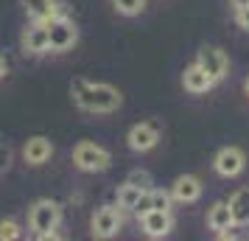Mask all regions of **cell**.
<instances>
[{"label": "cell", "mask_w": 249, "mask_h": 241, "mask_svg": "<svg viewBox=\"0 0 249 241\" xmlns=\"http://www.w3.org/2000/svg\"><path fill=\"white\" fill-rule=\"evenodd\" d=\"M70 93H73L76 107H81L84 112H115L121 107V93L112 84L76 79L70 84Z\"/></svg>", "instance_id": "obj_1"}, {"label": "cell", "mask_w": 249, "mask_h": 241, "mask_svg": "<svg viewBox=\"0 0 249 241\" xmlns=\"http://www.w3.org/2000/svg\"><path fill=\"white\" fill-rule=\"evenodd\" d=\"M59 219H62L59 202H53V199H36L31 205V213H28V224H31V230L36 236H42V233H51V230L59 227Z\"/></svg>", "instance_id": "obj_2"}, {"label": "cell", "mask_w": 249, "mask_h": 241, "mask_svg": "<svg viewBox=\"0 0 249 241\" xmlns=\"http://www.w3.org/2000/svg\"><path fill=\"white\" fill-rule=\"evenodd\" d=\"M48 51H53V54H62V51H70V48L76 45V39H79V31H76V25L70 23L68 17H51L48 20Z\"/></svg>", "instance_id": "obj_3"}, {"label": "cell", "mask_w": 249, "mask_h": 241, "mask_svg": "<svg viewBox=\"0 0 249 241\" xmlns=\"http://www.w3.org/2000/svg\"><path fill=\"white\" fill-rule=\"evenodd\" d=\"M73 160H76V166H79L81 171H107L112 157H109L107 149L95 146L90 140H84V143H79L73 149Z\"/></svg>", "instance_id": "obj_4"}, {"label": "cell", "mask_w": 249, "mask_h": 241, "mask_svg": "<svg viewBox=\"0 0 249 241\" xmlns=\"http://www.w3.org/2000/svg\"><path fill=\"white\" fill-rule=\"evenodd\" d=\"M196 65L210 76L213 81H221L227 76V70H230V59L221 48H213V45H204L199 51V56H196Z\"/></svg>", "instance_id": "obj_5"}, {"label": "cell", "mask_w": 249, "mask_h": 241, "mask_svg": "<svg viewBox=\"0 0 249 241\" xmlns=\"http://www.w3.org/2000/svg\"><path fill=\"white\" fill-rule=\"evenodd\" d=\"M124 224V219H121V210H115V207H101V210H95V216L90 222V230L95 239H112L118 236V230Z\"/></svg>", "instance_id": "obj_6"}, {"label": "cell", "mask_w": 249, "mask_h": 241, "mask_svg": "<svg viewBox=\"0 0 249 241\" xmlns=\"http://www.w3.org/2000/svg\"><path fill=\"white\" fill-rule=\"evenodd\" d=\"M213 166L221 177H238V174L244 171V166H247V157H244V151L238 149V146H224L215 154Z\"/></svg>", "instance_id": "obj_7"}, {"label": "cell", "mask_w": 249, "mask_h": 241, "mask_svg": "<svg viewBox=\"0 0 249 241\" xmlns=\"http://www.w3.org/2000/svg\"><path fill=\"white\" fill-rule=\"evenodd\" d=\"M140 224H143V233H146L148 239H162V236L171 233L174 219H171L168 210H146L140 216Z\"/></svg>", "instance_id": "obj_8"}, {"label": "cell", "mask_w": 249, "mask_h": 241, "mask_svg": "<svg viewBox=\"0 0 249 241\" xmlns=\"http://www.w3.org/2000/svg\"><path fill=\"white\" fill-rule=\"evenodd\" d=\"M129 146L135 151H148V149H154L157 146V140H160V132L157 127H151V124H135V127L129 129Z\"/></svg>", "instance_id": "obj_9"}, {"label": "cell", "mask_w": 249, "mask_h": 241, "mask_svg": "<svg viewBox=\"0 0 249 241\" xmlns=\"http://www.w3.org/2000/svg\"><path fill=\"white\" fill-rule=\"evenodd\" d=\"M202 196V183L191 177V174H185V177H177V183L171 188V199H177V202H196Z\"/></svg>", "instance_id": "obj_10"}, {"label": "cell", "mask_w": 249, "mask_h": 241, "mask_svg": "<svg viewBox=\"0 0 249 241\" xmlns=\"http://www.w3.org/2000/svg\"><path fill=\"white\" fill-rule=\"evenodd\" d=\"M182 84H185V90H188V93H193V95H202V93H207L210 87H213L215 81L210 79V76H207V73H204L196 62H193L191 68L182 73Z\"/></svg>", "instance_id": "obj_11"}, {"label": "cell", "mask_w": 249, "mask_h": 241, "mask_svg": "<svg viewBox=\"0 0 249 241\" xmlns=\"http://www.w3.org/2000/svg\"><path fill=\"white\" fill-rule=\"evenodd\" d=\"M23 154H25V160L31 163V166H42V163L53 154V146H51V140H48V138L36 135V138H31L28 143H25Z\"/></svg>", "instance_id": "obj_12"}, {"label": "cell", "mask_w": 249, "mask_h": 241, "mask_svg": "<svg viewBox=\"0 0 249 241\" xmlns=\"http://www.w3.org/2000/svg\"><path fill=\"white\" fill-rule=\"evenodd\" d=\"M207 227L215 230V233H224V230L235 227V222H232V213H230V205H227V202H215V205L207 210Z\"/></svg>", "instance_id": "obj_13"}, {"label": "cell", "mask_w": 249, "mask_h": 241, "mask_svg": "<svg viewBox=\"0 0 249 241\" xmlns=\"http://www.w3.org/2000/svg\"><path fill=\"white\" fill-rule=\"evenodd\" d=\"M23 3L25 14L31 17V20H36V23H48L51 17H56V3L53 0H20Z\"/></svg>", "instance_id": "obj_14"}, {"label": "cell", "mask_w": 249, "mask_h": 241, "mask_svg": "<svg viewBox=\"0 0 249 241\" xmlns=\"http://www.w3.org/2000/svg\"><path fill=\"white\" fill-rule=\"evenodd\" d=\"M23 45L28 54H45L48 51V25L45 23H34L23 37Z\"/></svg>", "instance_id": "obj_15"}, {"label": "cell", "mask_w": 249, "mask_h": 241, "mask_svg": "<svg viewBox=\"0 0 249 241\" xmlns=\"http://www.w3.org/2000/svg\"><path fill=\"white\" fill-rule=\"evenodd\" d=\"M230 213H232V222L235 224H249V188H238L235 194L230 196Z\"/></svg>", "instance_id": "obj_16"}, {"label": "cell", "mask_w": 249, "mask_h": 241, "mask_svg": "<svg viewBox=\"0 0 249 241\" xmlns=\"http://www.w3.org/2000/svg\"><path fill=\"white\" fill-rule=\"evenodd\" d=\"M140 188H135V185H129V183H124L121 185V191H118V205L121 207H126V210H135V202L140 199Z\"/></svg>", "instance_id": "obj_17"}, {"label": "cell", "mask_w": 249, "mask_h": 241, "mask_svg": "<svg viewBox=\"0 0 249 241\" xmlns=\"http://www.w3.org/2000/svg\"><path fill=\"white\" fill-rule=\"evenodd\" d=\"M148 199H151V210H171V194L168 191H151V188H148Z\"/></svg>", "instance_id": "obj_18"}, {"label": "cell", "mask_w": 249, "mask_h": 241, "mask_svg": "<svg viewBox=\"0 0 249 241\" xmlns=\"http://www.w3.org/2000/svg\"><path fill=\"white\" fill-rule=\"evenodd\" d=\"M20 239V224L12 222V219H3L0 222V241H14Z\"/></svg>", "instance_id": "obj_19"}, {"label": "cell", "mask_w": 249, "mask_h": 241, "mask_svg": "<svg viewBox=\"0 0 249 241\" xmlns=\"http://www.w3.org/2000/svg\"><path fill=\"white\" fill-rule=\"evenodd\" d=\"M112 6H115L121 14H129V17L143 12V0H112Z\"/></svg>", "instance_id": "obj_20"}, {"label": "cell", "mask_w": 249, "mask_h": 241, "mask_svg": "<svg viewBox=\"0 0 249 241\" xmlns=\"http://www.w3.org/2000/svg\"><path fill=\"white\" fill-rule=\"evenodd\" d=\"M126 183L135 185V188H140V191H148V185H151V174L148 171H132L129 177H126Z\"/></svg>", "instance_id": "obj_21"}, {"label": "cell", "mask_w": 249, "mask_h": 241, "mask_svg": "<svg viewBox=\"0 0 249 241\" xmlns=\"http://www.w3.org/2000/svg\"><path fill=\"white\" fill-rule=\"evenodd\" d=\"M146 210H151V199H148V191H143V194H140V199L135 202V213H137V216H143Z\"/></svg>", "instance_id": "obj_22"}, {"label": "cell", "mask_w": 249, "mask_h": 241, "mask_svg": "<svg viewBox=\"0 0 249 241\" xmlns=\"http://www.w3.org/2000/svg\"><path fill=\"white\" fill-rule=\"evenodd\" d=\"M235 23L241 25V28H249V6H244V9H235Z\"/></svg>", "instance_id": "obj_23"}, {"label": "cell", "mask_w": 249, "mask_h": 241, "mask_svg": "<svg viewBox=\"0 0 249 241\" xmlns=\"http://www.w3.org/2000/svg\"><path fill=\"white\" fill-rule=\"evenodd\" d=\"M9 163H12V151L6 149V146H0V171H6Z\"/></svg>", "instance_id": "obj_24"}, {"label": "cell", "mask_w": 249, "mask_h": 241, "mask_svg": "<svg viewBox=\"0 0 249 241\" xmlns=\"http://www.w3.org/2000/svg\"><path fill=\"white\" fill-rule=\"evenodd\" d=\"M6 70H9V65H6V59L0 56V79H3V76H6Z\"/></svg>", "instance_id": "obj_25"}, {"label": "cell", "mask_w": 249, "mask_h": 241, "mask_svg": "<svg viewBox=\"0 0 249 241\" xmlns=\"http://www.w3.org/2000/svg\"><path fill=\"white\" fill-rule=\"evenodd\" d=\"M230 3H232L235 9H244V6H249V0H230Z\"/></svg>", "instance_id": "obj_26"}, {"label": "cell", "mask_w": 249, "mask_h": 241, "mask_svg": "<svg viewBox=\"0 0 249 241\" xmlns=\"http://www.w3.org/2000/svg\"><path fill=\"white\" fill-rule=\"evenodd\" d=\"M244 90H247V95H249V79H247V84H244Z\"/></svg>", "instance_id": "obj_27"}]
</instances>
